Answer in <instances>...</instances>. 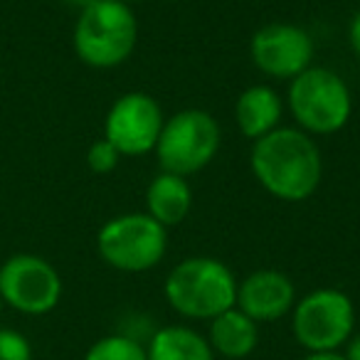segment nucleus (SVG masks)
<instances>
[{
  "label": "nucleus",
  "instance_id": "nucleus-1",
  "mask_svg": "<svg viewBox=\"0 0 360 360\" xmlns=\"http://www.w3.org/2000/svg\"><path fill=\"white\" fill-rule=\"evenodd\" d=\"M250 168L271 198L281 202H304L323 180V155L314 136L296 126H279L255 141Z\"/></svg>",
  "mask_w": 360,
  "mask_h": 360
},
{
  "label": "nucleus",
  "instance_id": "nucleus-2",
  "mask_svg": "<svg viewBox=\"0 0 360 360\" xmlns=\"http://www.w3.org/2000/svg\"><path fill=\"white\" fill-rule=\"evenodd\" d=\"M139 22L131 6L119 0H89L75 22L72 45L91 70H114L136 50Z\"/></svg>",
  "mask_w": 360,
  "mask_h": 360
},
{
  "label": "nucleus",
  "instance_id": "nucleus-3",
  "mask_svg": "<svg viewBox=\"0 0 360 360\" xmlns=\"http://www.w3.org/2000/svg\"><path fill=\"white\" fill-rule=\"evenodd\" d=\"M163 294L180 316L212 321L235 306L237 279L230 266L215 257H188L168 271Z\"/></svg>",
  "mask_w": 360,
  "mask_h": 360
},
{
  "label": "nucleus",
  "instance_id": "nucleus-4",
  "mask_svg": "<svg viewBox=\"0 0 360 360\" xmlns=\"http://www.w3.org/2000/svg\"><path fill=\"white\" fill-rule=\"evenodd\" d=\"M286 106L296 129L309 136H333L353 116V96L338 72L314 67L289 82Z\"/></svg>",
  "mask_w": 360,
  "mask_h": 360
},
{
  "label": "nucleus",
  "instance_id": "nucleus-5",
  "mask_svg": "<svg viewBox=\"0 0 360 360\" xmlns=\"http://www.w3.org/2000/svg\"><path fill=\"white\" fill-rule=\"evenodd\" d=\"M220 143V124L210 111L183 109L165 119L153 150L160 170L188 178L215 160Z\"/></svg>",
  "mask_w": 360,
  "mask_h": 360
},
{
  "label": "nucleus",
  "instance_id": "nucleus-6",
  "mask_svg": "<svg viewBox=\"0 0 360 360\" xmlns=\"http://www.w3.org/2000/svg\"><path fill=\"white\" fill-rule=\"evenodd\" d=\"M168 250V230L148 212H126L106 220L96 232V252L116 271L141 274L160 264Z\"/></svg>",
  "mask_w": 360,
  "mask_h": 360
},
{
  "label": "nucleus",
  "instance_id": "nucleus-7",
  "mask_svg": "<svg viewBox=\"0 0 360 360\" xmlns=\"http://www.w3.org/2000/svg\"><path fill=\"white\" fill-rule=\"evenodd\" d=\"M355 328V306L340 289H314L291 309V330L309 353L343 348Z\"/></svg>",
  "mask_w": 360,
  "mask_h": 360
},
{
  "label": "nucleus",
  "instance_id": "nucleus-8",
  "mask_svg": "<svg viewBox=\"0 0 360 360\" xmlns=\"http://www.w3.org/2000/svg\"><path fill=\"white\" fill-rule=\"evenodd\" d=\"M0 296L20 314L45 316L60 304L62 276L45 257L20 252L0 264Z\"/></svg>",
  "mask_w": 360,
  "mask_h": 360
},
{
  "label": "nucleus",
  "instance_id": "nucleus-9",
  "mask_svg": "<svg viewBox=\"0 0 360 360\" xmlns=\"http://www.w3.org/2000/svg\"><path fill=\"white\" fill-rule=\"evenodd\" d=\"M165 116L160 104L146 91H126L109 106L104 139L126 158H139L155 148Z\"/></svg>",
  "mask_w": 360,
  "mask_h": 360
},
{
  "label": "nucleus",
  "instance_id": "nucleus-10",
  "mask_svg": "<svg viewBox=\"0 0 360 360\" xmlns=\"http://www.w3.org/2000/svg\"><path fill=\"white\" fill-rule=\"evenodd\" d=\"M250 55L262 75L291 82L314 62V40L294 22H269L252 35Z\"/></svg>",
  "mask_w": 360,
  "mask_h": 360
},
{
  "label": "nucleus",
  "instance_id": "nucleus-11",
  "mask_svg": "<svg viewBox=\"0 0 360 360\" xmlns=\"http://www.w3.org/2000/svg\"><path fill=\"white\" fill-rule=\"evenodd\" d=\"M294 281L279 269H257L237 281L235 306L255 323H271L284 319L294 309Z\"/></svg>",
  "mask_w": 360,
  "mask_h": 360
},
{
  "label": "nucleus",
  "instance_id": "nucleus-12",
  "mask_svg": "<svg viewBox=\"0 0 360 360\" xmlns=\"http://www.w3.org/2000/svg\"><path fill=\"white\" fill-rule=\"evenodd\" d=\"M284 116V99L269 84H252L237 96L235 121L245 139L259 141L281 126Z\"/></svg>",
  "mask_w": 360,
  "mask_h": 360
},
{
  "label": "nucleus",
  "instance_id": "nucleus-13",
  "mask_svg": "<svg viewBox=\"0 0 360 360\" xmlns=\"http://www.w3.org/2000/svg\"><path fill=\"white\" fill-rule=\"evenodd\" d=\"M193 188L188 178L160 170L146 188V212L168 230L191 215Z\"/></svg>",
  "mask_w": 360,
  "mask_h": 360
},
{
  "label": "nucleus",
  "instance_id": "nucleus-14",
  "mask_svg": "<svg viewBox=\"0 0 360 360\" xmlns=\"http://www.w3.org/2000/svg\"><path fill=\"white\" fill-rule=\"evenodd\" d=\"M207 343H210L212 353H220L222 358L242 360L259 343V323H255L250 316L232 306L210 321Z\"/></svg>",
  "mask_w": 360,
  "mask_h": 360
},
{
  "label": "nucleus",
  "instance_id": "nucleus-15",
  "mask_svg": "<svg viewBox=\"0 0 360 360\" xmlns=\"http://www.w3.org/2000/svg\"><path fill=\"white\" fill-rule=\"evenodd\" d=\"M148 360H215L205 335L188 326H165L153 333L146 348Z\"/></svg>",
  "mask_w": 360,
  "mask_h": 360
},
{
  "label": "nucleus",
  "instance_id": "nucleus-16",
  "mask_svg": "<svg viewBox=\"0 0 360 360\" xmlns=\"http://www.w3.org/2000/svg\"><path fill=\"white\" fill-rule=\"evenodd\" d=\"M84 360H148L146 348L129 335H104L86 350Z\"/></svg>",
  "mask_w": 360,
  "mask_h": 360
},
{
  "label": "nucleus",
  "instance_id": "nucleus-17",
  "mask_svg": "<svg viewBox=\"0 0 360 360\" xmlns=\"http://www.w3.org/2000/svg\"><path fill=\"white\" fill-rule=\"evenodd\" d=\"M121 158H124V155H121L104 136H101L99 141H94V143L89 146V150H86V165H89V170L96 175H109L111 170H116Z\"/></svg>",
  "mask_w": 360,
  "mask_h": 360
},
{
  "label": "nucleus",
  "instance_id": "nucleus-18",
  "mask_svg": "<svg viewBox=\"0 0 360 360\" xmlns=\"http://www.w3.org/2000/svg\"><path fill=\"white\" fill-rule=\"evenodd\" d=\"M0 360H32V345L20 330L0 328Z\"/></svg>",
  "mask_w": 360,
  "mask_h": 360
},
{
  "label": "nucleus",
  "instance_id": "nucleus-19",
  "mask_svg": "<svg viewBox=\"0 0 360 360\" xmlns=\"http://www.w3.org/2000/svg\"><path fill=\"white\" fill-rule=\"evenodd\" d=\"M348 40H350V47H353L355 57L360 60V11L353 15L350 20V27H348Z\"/></svg>",
  "mask_w": 360,
  "mask_h": 360
},
{
  "label": "nucleus",
  "instance_id": "nucleus-20",
  "mask_svg": "<svg viewBox=\"0 0 360 360\" xmlns=\"http://www.w3.org/2000/svg\"><path fill=\"white\" fill-rule=\"evenodd\" d=\"M343 358L345 360H360V333H355V335H350V338H348Z\"/></svg>",
  "mask_w": 360,
  "mask_h": 360
},
{
  "label": "nucleus",
  "instance_id": "nucleus-21",
  "mask_svg": "<svg viewBox=\"0 0 360 360\" xmlns=\"http://www.w3.org/2000/svg\"><path fill=\"white\" fill-rule=\"evenodd\" d=\"M304 360H345V358H343V353L333 350V353H309Z\"/></svg>",
  "mask_w": 360,
  "mask_h": 360
},
{
  "label": "nucleus",
  "instance_id": "nucleus-22",
  "mask_svg": "<svg viewBox=\"0 0 360 360\" xmlns=\"http://www.w3.org/2000/svg\"><path fill=\"white\" fill-rule=\"evenodd\" d=\"M119 3H126V6H134V3H141V0H119Z\"/></svg>",
  "mask_w": 360,
  "mask_h": 360
},
{
  "label": "nucleus",
  "instance_id": "nucleus-23",
  "mask_svg": "<svg viewBox=\"0 0 360 360\" xmlns=\"http://www.w3.org/2000/svg\"><path fill=\"white\" fill-rule=\"evenodd\" d=\"M3 306H6V301H3V296H0V314H3Z\"/></svg>",
  "mask_w": 360,
  "mask_h": 360
},
{
  "label": "nucleus",
  "instance_id": "nucleus-24",
  "mask_svg": "<svg viewBox=\"0 0 360 360\" xmlns=\"http://www.w3.org/2000/svg\"><path fill=\"white\" fill-rule=\"evenodd\" d=\"M358 3H360V0H358Z\"/></svg>",
  "mask_w": 360,
  "mask_h": 360
}]
</instances>
